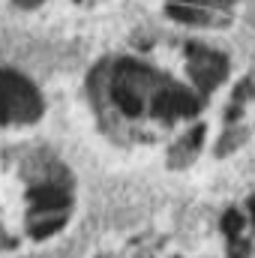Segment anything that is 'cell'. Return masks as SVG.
<instances>
[{
  "label": "cell",
  "instance_id": "obj_9",
  "mask_svg": "<svg viewBox=\"0 0 255 258\" xmlns=\"http://www.w3.org/2000/svg\"><path fill=\"white\" fill-rule=\"evenodd\" d=\"M21 6H33V3H39V0H18Z\"/></svg>",
  "mask_w": 255,
  "mask_h": 258
},
{
  "label": "cell",
  "instance_id": "obj_6",
  "mask_svg": "<svg viewBox=\"0 0 255 258\" xmlns=\"http://www.w3.org/2000/svg\"><path fill=\"white\" fill-rule=\"evenodd\" d=\"M186 72L204 93H213L228 78V57L204 45H186Z\"/></svg>",
  "mask_w": 255,
  "mask_h": 258
},
{
  "label": "cell",
  "instance_id": "obj_4",
  "mask_svg": "<svg viewBox=\"0 0 255 258\" xmlns=\"http://www.w3.org/2000/svg\"><path fill=\"white\" fill-rule=\"evenodd\" d=\"M219 246L225 258H255V192L219 216Z\"/></svg>",
  "mask_w": 255,
  "mask_h": 258
},
{
  "label": "cell",
  "instance_id": "obj_8",
  "mask_svg": "<svg viewBox=\"0 0 255 258\" xmlns=\"http://www.w3.org/2000/svg\"><path fill=\"white\" fill-rule=\"evenodd\" d=\"M180 3V0H177ZM189 6H213V9H228L231 6V0H186Z\"/></svg>",
  "mask_w": 255,
  "mask_h": 258
},
{
  "label": "cell",
  "instance_id": "obj_1",
  "mask_svg": "<svg viewBox=\"0 0 255 258\" xmlns=\"http://www.w3.org/2000/svg\"><path fill=\"white\" fill-rule=\"evenodd\" d=\"M90 96L99 123L123 144H153L165 132L186 123V138L168 153L171 168L189 165L207 147V126L198 120V114L204 111L210 93H204L198 84L186 87L168 72L120 57L90 75Z\"/></svg>",
  "mask_w": 255,
  "mask_h": 258
},
{
  "label": "cell",
  "instance_id": "obj_3",
  "mask_svg": "<svg viewBox=\"0 0 255 258\" xmlns=\"http://www.w3.org/2000/svg\"><path fill=\"white\" fill-rule=\"evenodd\" d=\"M39 117H42L39 90L18 72L0 69V126L33 123Z\"/></svg>",
  "mask_w": 255,
  "mask_h": 258
},
{
  "label": "cell",
  "instance_id": "obj_7",
  "mask_svg": "<svg viewBox=\"0 0 255 258\" xmlns=\"http://www.w3.org/2000/svg\"><path fill=\"white\" fill-rule=\"evenodd\" d=\"M174 21H183V24H207L210 21V15L204 12V9H198V6H183V3H177V0H171L168 3V9H165Z\"/></svg>",
  "mask_w": 255,
  "mask_h": 258
},
{
  "label": "cell",
  "instance_id": "obj_5",
  "mask_svg": "<svg viewBox=\"0 0 255 258\" xmlns=\"http://www.w3.org/2000/svg\"><path fill=\"white\" fill-rule=\"evenodd\" d=\"M93 258H192L174 237L162 231H132L108 240Z\"/></svg>",
  "mask_w": 255,
  "mask_h": 258
},
{
  "label": "cell",
  "instance_id": "obj_2",
  "mask_svg": "<svg viewBox=\"0 0 255 258\" xmlns=\"http://www.w3.org/2000/svg\"><path fill=\"white\" fill-rule=\"evenodd\" d=\"M78 189L69 165L51 153L0 156V255L60 240L75 222Z\"/></svg>",
  "mask_w": 255,
  "mask_h": 258
}]
</instances>
